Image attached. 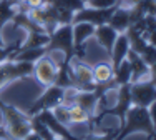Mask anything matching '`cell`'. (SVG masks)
<instances>
[{"label":"cell","instance_id":"cell-1","mask_svg":"<svg viewBox=\"0 0 156 140\" xmlns=\"http://www.w3.org/2000/svg\"><path fill=\"white\" fill-rule=\"evenodd\" d=\"M135 132H143V134L148 135V140H156V132L153 128L150 112H148L146 107H138V105L129 107L125 117V125L120 128L115 140H125V137H128L129 134H135Z\"/></svg>","mask_w":156,"mask_h":140},{"label":"cell","instance_id":"cell-2","mask_svg":"<svg viewBox=\"0 0 156 140\" xmlns=\"http://www.w3.org/2000/svg\"><path fill=\"white\" fill-rule=\"evenodd\" d=\"M53 50H60L65 55V62L62 67H68L73 57H76V50L73 45V25L72 24H63L58 25L50 35H48V42L45 45V52L51 53Z\"/></svg>","mask_w":156,"mask_h":140},{"label":"cell","instance_id":"cell-3","mask_svg":"<svg viewBox=\"0 0 156 140\" xmlns=\"http://www.w3.org/2000/svg\"><path fill=\"white\" fill-rule=\"evenodd\" d=\"M0 112H2V115H3L5 128H7V132H9L10 138L22 140L25 135H28L32 132L30 117L22 113L20 110L15 109L13 105H9V104L0 100Z\"/></svg>","mask_w":156,"mask_h":140},{"label":"cell","instance_id":"cell-4","mask_svg":"<svg viewBox=\"0 0 156 140\" xmlns=\"http://www.w3.org/2000/svg\"><path fill=\"white\" fill-rule=\"evenodd\" d=\"M131 83H125V85H120L118 87V100L115 107H111V109H105L101 110V112L98 113V115L93 117V120H91V123H93V128H95V123H98L100 120L103 119V115H116L118 119H120V128L125 125V117H126V112L129 110V107L133 105L131 102Z\"/></svg>","mask_w":156,"mask_h":140},{"label":"cell","instance_id":"cell-5","mask_svg":"<svg viewBox=\"0 0 156 140\" xmlns=\"http://www.w3.org/2000/svg\"><path fill=\"white\" fill-rule=\"evenodd\" d=\"M63 95H65V88L55 85V83L45 87V92L33 102V105L28 109L27 115L32 117V115H37L38 112H42V110H53L55 107L63 102Z\"/></svg>","mask_w":156,"mask_h":140},{"label":"cell","instance_id":"cell-6","mask_svg":"<svg viewBox=\"0 0 156 140\" xmlns=\"http://www.w3.org/2000/svg\"><path fill=\"white\" fill-rule=\"evenodd\" d=\"M33 72V64L30 62H17V60H7L0 64V88L7 83L18 79H27Z\"/></svg>","mask_w":156,"mask_h":140},{"label":"cell","instance_id":"cell-7","mask_svg":"<svg viewBox=\"0 0 156 140\" xmlns=\"http://www.w3.org/2000/svg\"><path fill=\"white\" fill-rule=\"evenodd\" d=\"M118 5V3H116ZM115 7H110V9H95V7H90V5H85L83 9H80L78 12L73 13V18H72V24H78V22H88V24L95 25H103V24H108L111 13L113 10L116 9Z\"/></svg>","mask_w":156,"mask_h":140},{"label":"cell","instance_id":"cell-8","mask_svg":"<svg viewBox=\"0 0 156 140\" xmlns=\"http://www.w3.org/2000/svg\"><path fill=\"white\" fill-rule=\"evenodd\" d=\"M57 73H58V67L53 62V58L50 57V53H45L40 60H37L35 64H33L32 75H35V79L38 80V83L43 87H48V85H51V83H55Z\"/></svg>","mask_w":156,"mask_h":140},{"label":"cell","instance_id":"cell-9","mask_svg":"<svg viewBox=\"0 0 156 140\" xmlns=\"http://www.w3.org/2000/svg\"><path fill=\"white\" fill-rule=\"evenodd\" d=\"M131 102L138 107H150L156 100V85L151 80H141L131 83Z\"/></svg>","mask_w":156,"mask_h":140},{"label":"cell","instance_id":"cell-10","mask_svg":"<svg viewBox=\"0 0 156 140\" xmlns=\"http://www.w3.org/2000/svg\"><path fill=\"white\" fill-rule=\"evenodd\" d=\"M35 117L50 128L55 137H60V138H65V140H81V138H78L72 134L68 125H65V123H62L60 120H57V117L53 115L51 110H42V112H38Z\"/></svg>","mask_w":156,"mask_h":140},{"label":"cell","instance_id":"cell-11","mask_svg":"<svg viewBox=\"0 0 156 140\" xmlns=\"http://www.w3.org/2000/svg\"><path fill=\"white\" fill-rule=\"evenodd\" d=\"M73 25V45L76 50V57H83V45L90 37L95 34V25L88 24V22H78Z\"/></svg>","mask_w":156,"mask_h":140},{"label":"cell","instance_id":"cell-12","mask_svg":"<svg viewBox=\"0 0 156 140\" xmlns=\"http://www.w3.org/2000/svg\"><path fill=\"white\" fill-rule=\"evenodd\" d=\"M126 58H128L129 65H131V83L141 82L144 79L150 80V65L141 58L140 53L133 52V50H128Z\"/></svg>","mask_w":156,"mask_h":140},{"label":"cell","instance_id":"cell-13","mask_svg":"<svg viewBox=\"0 0 156 140\" xmlns=\"http://www.w3.org/2000/svg\"><path fill=\"white\" fill-rule=\"evenodd\" d=\"M128 50H129V40H128V35L125 34H118L116 40L113 43V49H111V53H110V64L113 67V72L118 68V65L126 58L128 55Z\"/></svg>","mask_w":156,"mask_h":140},{"label":"cell","instance_id":"cell-14","mask_svg":"<svg viewBox=\"0 0 156 140\" xmlns=\"http://www.w3.org/2000/svg\"><path fill=\"white\" fill-rule=\"evenodd\" d=\"M93 37L96 40H98V43L105 49V52L108 53V57H110V53H111V49H113V43H115V40H116V37H118V32L115 30L111 25L108 24H103V25H98V27H95V34Z\"/></svg>","mask_w":156,"mask_h":140},{"label":"cell","instance_id":"cell-15","mask_svg":"<svg viewBox=\"0 0 156 140\" xmlns=\"http://www.w3.org/2000/svg\"><path fill=\"white\" fill-rule=\"evenodd\" d=\"M108 25H111L118 34L126 32L128 27L131 25V20H129V9H126V7L118 3L116 9L113 10V13H111L110 20H108Z\"/></svg>","mask_w":156,"mask_h":140},{"label":"cell","instance_id":"cell-16","mask_svg":"<svg viewBox=\"0 0 156 140\" xmlns=\"http://www.w3.org/2000/svg\"><path fill=\"white\" fill-rule=\"evenodd\" d=\"M47 42H48V34H45V32H27V39L20 43L18 50L45 47ZM18 50H17V52H18Z\"/></svg>","mask_w":156,"mask_h":140},{"label":"cell","instance_id":"cell-17","mask_svg":"<svg viewBox=\"0 0 156 140\" xmlns=\"http://www.w3.org/2000/svg\"><path fill=\"white\" fill-rule=\"evenodd\" d=\"M17 5L18 0H0V30L15 17Z\"/></svg>","mask_w":156,"mask_h":140},{"label":"cell","instance_id":"cell-18","mask_svg":"<svg viewBox=\"0 0 156 140\" xmlns=\"http://www.w3.org/2000/svg\"><path fill=\"white\" fill-rule=\"evenodd\" d=\"M93 70V79L96 83H106L113 79V67L110 62H98L91 67Z\"/></svg>","mask_w":156,"mask_h":140},{"label":"cell","instance_id":"cell-19","mask_svg":"<svg viewBox=\"0 0 156 140\" xmlns=\"http://www.w3.org/2000/svg\"><path fill=\"white\" fill-rule=\"evenodd\" d=\"M45 52V47H37V49H25V50H18V52L12 57V60L17 62H30V64H35L37 60L43 57Z\"/></svg>","mask_w":156,"mask_h":140},{"label":"cell","instance_id":"cell-20","mask_svg":"<svg viewBox=\"0 0 156 140\" xmlns=\"http://www.w3.org/2000/svg\"><path fill=\"white\" fill-rule=\"evenodd\" d=\"M113 82L116 87L125 85V83H131V65H129L128 58H125L118 68L113 72Z\"/></svg>","mask_w":156,"mask_h":140},{"label":"cell","instance_id":"cell-21","mask_svg":"<svg viewBox=\"0 0 156 140\" xmlns=\"http://www.w3.org/2000/svg\"><path fill=\"white\" fill-rule=\"evenodd\" d=\"M66 107H68V120H70V123H85V122H90L91 128H93V123H91L93 117H91L87 110H83L81 107H78L76 104L66 105Z\"/></svg>","mask_w":156,"mask_h":140},{"label":"cell","instance_id":"cell-22","mask_svg":"<svg viewBox=\"0 0 156 140\" xmlns=\"http://www.w3.org/2000/svg\"><path fill=\"white\" fill-rule=\"evenodd\" d=\"M45 2L53 5V7H57V9L70 10L73 13L85 7V0H45Z\"/></svg>","mask_w":156,"mask_h":140},{"label":"cell","instance_id":"cell-23","mask_svg":"<svg viewBox=\"0 0 156 140\" xmlns=\"http://www.w3.org/2000/svg\"><path fill=\"white\" fill-rule=\"evenodd\" d=\"M20 43H22V40H20V42H17V43H13V45L0 47V64H3V62H7V60H12V57L17 53Z\"/></svg>","mask_w":156,"mask_h":140},{"label":"cell","instance_id":"cell-24","mask_svg":"<svg viewBox=\"0 0 156 140\" xmlns=\"http://www.w3.org/2000/svg\"><path fill=\"white\" fill-rule=\"evenodd\" d=\"M118 132H120V127L118 128H111V130H108L105 135H96V134H88L87 137H85L83 140H115L118 135Z\"/></svg>","mask_w":156,"mask_h":140},{"label":"cell","instance_id":"cell-25","mask_svg":"<svg viewBox=\"0 0 156 140\" xmlns=\"http://www.w3.org/2000/svg\"><path fill=\"white\" fill-rule=\"evenodd\" d=\"M141 58H143L148 65H153L156 62V47H153L151 43H148L146 49L143 50V53H141Z\"/></svg>","mask_w":156,"mask_h":140},{"label":"cell","instance_id":"cell-26","mask_svg":"<svg viewBox=\"0 0 156 140\" xmlns=\"http://www.w3.org/2000/svg\"><path fill=\"white\" fill-rule=\"evenodd\" d=\"M120 3V0H87V5L95 7V9H110Z\"/></svg>","mask_w":156,"mask_h":140},{"label":"cell","instance_id":"cell-27","mask_svg":"<svg viewBox=\"0 0 156 140\" xmlns=\"http://www.w3.org/2000/svg\"><path fill=\"white\" fill-rule=\"evenodd\" d=\"M148 112H150V119H151V123H153V128L156 132V100L148 107Z\"/></svg>","mask_w":156,"mask_h":140},{"label":"cell","instance_id":"cell-28","mask_svg":"<svg viewBox=\"0 0 156 140\" xmlns=\"http://www.w3.org/2000/svg\"><path fill=\"white\" fill-rule=\"evenodd\" d=\"M150 80L156 85V62L153 65H150Z\"/></svg>","mask_w":156,"mask_h":140},{"label":"cell","instance_id":"cell-29","mask_svg":"<svg viewBox=\"0 0 156 140\" xmlns=\"http://www.w3.org/2000/svg\"><path fill=\"white\" fill-rule=\"evenodd\" d=\"M0 140H10V135L7 132L5 125H0Z\"/></svg>","mask_w":156,"mask_h":140},{"label":"cell","instance_id":"cell-30","mask_svg":"<svg viewBox=\"0 0 156 140\" xmlns=\"http://www.w3.org/2000/svg\"><path fill=\"white\" fill-rule=\"evenodd\" d=\"M22 140H43L42 137H40V135L38 134H35V132H30V134H28V135H25V137L23 138H22Z\"/></svg>","mask_w":156,"mask_h":140},{"label":"cell","instance_id":"cell-31","mask_svg":"<svg viewBox=\"0 0 156 140\" xmlns=\"http://www.w3.org/2000/svg\"><path fill=\"white\" fill-rule=\"evenodd\" d=\"M5 43H3V39H2V30H0V47H3Z\"/></svg>","mask_w":156,"mask_h":140},{"label":"cell","instance_id":"cell-32","mask_svg":"<svg viewBox=\"0 0 156 140\" xmlns=\"http://www.w3.org/2000/svg\"><path fill=\"white\" fill-rule=\"evenodd\" d=\"M10 140H13V138H10Z\"/></svg>","mask_w":156,"mask_h":140}]
</instances>
